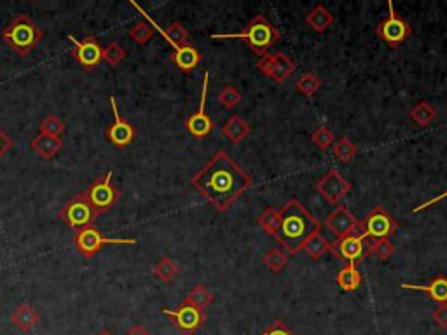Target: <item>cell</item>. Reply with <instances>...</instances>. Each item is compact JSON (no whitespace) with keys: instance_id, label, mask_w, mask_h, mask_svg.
Returning <instances> with one entry per match:
<instances>
[{"instance_id":"cell-43","label":"cell","mask_w":447,"mask_h":335,"mask_svg":"<svg viewBox=\"0 0 447 335\" xmlns=\"http://www.w3.org/2000/svg\"><path fill=\"white\" fill-rule=\"evenodd\" d=\"M126 335H152L151 332H149L147 329H145L144 325H133L132 329L126 332Z\"/></svg>"},{"instance_id":"cell-8","label":"cell","mask_w":447,"mask_h":335,"mask_svg":"<svg viewBox=\"0 0 447 335\" xmlns=\"http://www.w3.org/2000/svg\"><path fill=\"white\" fill-rule=\"evenodd\" d=\"M112 171L105 175V177H100L89 185V189L86 191V196H88L89 204L93 206L95 213L98 215H105L107 211L114 206L115 203L119 201L121 197V192L115 189V185L112 184Z\"/></svg>"},{"instance_id":"cell-44","label":"cell","mask_w":447,"mask_h":335,"mask_svg":"<svg viewBox=\"0 0 447 335\" xmlns=\"http://www.w3.org/2000/svg\"><path fill=\"white\" fill-rule=\"evenodd\" d=\"M98 335H115V334H114V332H110V330H107V329H103V330H102V332H100Z\"/></svg>"},{"instance_id":"cell-27","label":"cell","mask_w":447,"mask_h":335,"mask_svg":"<svg viewBox=\"0 0 447 335\" xmlns=\"http://www.w3.org/2000/svg\"><path fill=\"white\" fill-rule=\"evenodd\" d=\"M211 302H214V293L203 285H196L195 288L187 293V297H185V304H191V306L201 309V311H204V307L210 306Z\"/></svg>"},{"instance_id":"cell-41","label":"cell","mask_w":447,"mask_h":335,"mask_svg":"<svg viewBox=\"0 0 447 335\" xmlns=\"http://www.w3.org/2000/svg\"><path fill=\"white\" fill-rule=\"evenodd\" d=\"M14 145V141L9 139V136L6 135V133L2 131V129H0V159L4 158V155L7 154V151H9L11 147H13Z\"/></svg>"},{"instance_id":"cell-25","label":"cell","mask_w":447,"mask_h":335,"mask_svg":"<svg viewBox=\"0 0 447 335\" xmlns=\"http://www.w3.org/2000/svg\"><path fill=\"white\" fill-rule=\"evenodd\" d=\"M337 285L341 286L344 292H355L360 285H362V274L356 269L355 264H346L337 274Z\"/></svg>"},{"instance_id":"cell-7","label":"cell","mask_w":447,"mask_h":335,"mask_svg":"<svg viewBox=\"0 0 447 335\" xmlns=\"http://www.w3.org/2000/svg\"><path fill=\"white\" fill-rule=\"evenodd\" d=\"M58 217L59 221L65 222L70 229H74L77 233V230L91 225L93 221H95L98 215L95 213L93 206L89 204L86 192H79V194L74 196L72 199L58 211Z\"/></svg>"},{"instance_id":"cell-28","label":"cell","mask_w":447,"mask_h":335,"mask_svg":"<svg viewBox=\"0 0 447 335\" xmlns=\"http://www.w3.org/2000/svg\"><path fill=\"white\" fill-rule=\"evenodd\" d=\"M259 225L262 227L269 236L277 237V234L279 233V227H281V215H279V211L274 210V208H266V210L260 213Z\"/></svg>"},{"instance_id":"cell-11","label":"cell","mask_w":447,"mask_h":335,"mask_svg":"<svg viewBox=\"0 0 447 335\" xmlns=\"http://www.w3.org/2000/svg\"><path fill=\"white\" fill-rule=\"evenodd\" d=\"M66 39L74 42L72 56L77 59L84 70H93L96 65L103 61V47L96 40V37L88 35L84 40H77L74 35H69Z\"/></svg>"},{"instance_id":"cell-15","label":"cell","mask_w":447,"mask_h":335,"mask_svg":"<svg viewBox=\"0 0 447 335\" xmlns=\"http://www.w3.org/2000/svg\"><path fill=\"white\" fill-rule=\"evenodd\" d=\"M208 81H210V74H204V79H203V89H201V102H199V109L191 117L185 121V129L191 133L192 136L196 139H204L211 133L214 129V122L211 119L208 117L207 114V98H208Z\"/></svg>"},{"instance_id":"cell-39","label":"cell","mask_w":447,"mask_h":335,"mask_svg":"<svg viewBox=\"0 0 447 335\" xmlns=\"http://www.w3.org/2000/svg\"><path fill=\"white\" fill-rule=\"evenodd\" d=\"M260 335H294V332L281 322V319H277V322L271 323Z\"/></svg>"},{"instance_id":"cell-12","label":"cell","mask_w":447,"mask_h":335,"mask_svg":"<svg viewBox=\"0 0 447 335\" xmlns=\"http://www.w3.org/2000/svg\"><path fill=\"white\" fill-rule=\"evenodd\" d=\"M163 315L170 316L173 325L177 327L184 335H192L199 327H203L207 315L201 309H196L191 304H182L175 311L171 309H163Z\"/></svg>"},{"instance_id":"cell-23","label":"cell","mask_w":447,"mask_h":335,"mask_svg":"<svg viewBox=\"0 0 447 335\" xmlns=\"http://www.w3.org/2000/svg\"><path fill=\"white\" fill-rule=\"evenodd\" d=\"M334 23V16L332 13H330L329 9H327L325 6H316L315 9L311 11V13L306 16V25L311 30H315V32L318 33H323L325 30H329L330 27H332Z\"/></svg>"},{"instance_id":"cell-17","label":"cell","mask_w":447,"mask_h":335,"mask_svg":"<svg viewBox=\"0 0 447 335\" xmlns=\"http://www.w3.org/2000/svg\"><path fill=\"white\" fill-rule=\"evenodd\" d=\"M325 227L332 230L337 237H344L348 234L364 233V225L346 206H337L329 217L325 218Z\"/></svg>"},{"instance_id":"cell-2","label":"cell","mask_w":447,"mask_h":335,"mask_svg":"<svg viewBox=\"0 0 447 335\" xmlns=\"http://www.w3.org/2000/svg\"><path fill=\"white\" fill-rule=\"evenodd\" d=\"M279 215H281V227L277 234V241L290 255L299 253L304 241L313 233H318L322 229V223L296 199L289 201L279 210Z\"/></svg>"},{"instance_id":"cell-26","label":"cell","mask_w":447,"mask_h":335,"mask_svg":"<svg viewBox=\"0 0 447 335\" xmlns=\"http://www.w3.org/2000/svg\"><path fill=\"white\" fill-rule=\"evenodd\" d=\"M409 117L419 126V128H426L431 122L437 119V110L434 109V105H430L428 102H419L411 112H409Z\"/></svg>"},{"instance_id":"cell-38","label":"cell","mask_w":447,"mask_h":335,"mask_svg":"<svg viewBox=\"0 0 447 335\" xmlns=\"http://www.w3.org/2000/svg\"><path fill=\"white\" fill-rule=\"evenodd\" d=\"M124 58H126V51L122 49L117 42H112L105 47V49H103V61H107L112 66L119 65V63H121Z\"/></svg>"},{"instance_id":"cell-1","label":"cell","mask_w":447,"mask_h":335,"mask_svg":"<svg viewBox=\"0 0 447 335\" xmlns=\"http://www.w3.org/2000/svg\"><path fill=\"white\" fill-rule=\"evenodd\" d=\"M191 185L215 210L224 213L250 187L252 178L226 152L219 151L192 177Z\"/></svg>"},{"instance_id":"cell-3","label":"cell","mask_w":447,"mask_h":335,"mask_svg":"<svg viewBox=\"0 0 447 335\" xmlns=\"http://www.w3.org/2000/svg\"><path fill=\"white\" fill-rule=\"evenodd\" d=\"M211 39L224 40V39H243L250 46V49L255 54L264 56L273 44L279 40L278 28L267 20L264 14H257L255 18L247 25L241 32L238 33H214Z\"/></svg>"},{"instance_id":"cell-19","label":"cell","mask_w":447,"mask_h":335,"mask_svg":"<svg viewBox=\"0 0 447 335\" xmlns=\"http://www.w3.org/2000/svg\"><path fill=\"white\" fill-rule=\"evenodd\" d=\"M11 322H13V325L16 327V329H20L21 332H30V330H33L39 325L40 316L32 306L21 304V306H18L16 311L11 315Z\"/></svg>"},{"instance_id":"cell-21","label":"cell","mask_w":447,"mask_h":335,"mask_svg":"<svg viewBox=\"0 0 447 335\" xmlns=\"http://www.w3.org/2000/svg\"><path fill=\"white\" fill-rule=\"evenodd\" d=\"M330 250H332V245H330L329 241L320 234V230L318 233H313L311 236L304 241L303 247H301V252L306 253L309 259H313V260H320L323 255H325V253H329Z\"/></svg>"},{"instance_id":"cell-30","label":"cell","mask_w":447,"mask_h":335,"mask_svg":"<svg viewBox=\"0 0 447 335\" xmlns=\"http://www.w3.org/2000/svg\"><path fill=\"white\" fill-rule=\"evenodd\" d=\"M296 88H297V91L301 93V95L308 96V98H313V96H315V93L318 91L320 88H322V81H320L318 77L315 76V74L306 72V74H303L299 79H297Z\"/></svg>"},{"instance_id":"cell-36","label":"cell","mask_w":447,"mask_h":335,"mask_svg":"<svg viewBox=\"0 0 447 335\" xmlns=\"http://www.w3.org/2000/svg\"><path fill=\"white\" fill-rule=\"evenodd\" d=\"M152 35H154V30H152L151 25L144 23V21H140V23H137L135 27L129 30V37H132L137 44H140V46L147 44L149 40L152 39Z\"/></svg>"},{"instance_id":"cell-22","label":"cell","mask_w":447,"mask_h":335,"mask_svg":"<svg viewBox=\"0 0 447 335\" xmlns=\"http://www.w3.org/2000/svg\"><path fill=\"white\" fill-rule=\"evenodd\" d=\"M32 148L40 155L42 159H53L63 147V141L59 139H53V136L47 135H37L35 139L32 140Z\"/></svg>"},{"instance_id":"cell-29","label":"cell","mask_w":447,"mask_h":335,"mask_svg":"<svg viewBox=\"0 0 447 335\" xmlns=\"http://www.w3.org/2000/svg\"><path fill=\"white\" fill-rule=\"evenodd\" d=\"M152 273H154L156 278L161 279L163 283H171L173 281V278L178 274V266H177V262H173V260L165 257V259H161L158 264H156Z\"/></svg>"},{"instance_id":"cell-33","label":"cell","mask_w":447,"mask_h":335,"mask_svg":"<svg viewBox=\"0 0 447 335\" xmlns=\"http://www.w3.org/2000/svg\"><path fill=\"white\" fill-rule=\"evenodd\" d=\"M39 129H40V135L59 139V135L65 131V122H63L62 119L56 117V115H47V117H44V121L40 122Z\"/></svg>"},{"instance_id":"cell-14","label":"cell","mask_w":447,"mask_h":335,"mask_svg":"<svg viewBox=\"0 0 447 335\" xmlns=\"http://www.w3.org/2000/svg\"><path fill=\"white\" fill-rule=\"evenodd\" d=\"M316 191L323 196V199L329 201L330 204H337L342 197L352 191V184L335 168H330L318 180Z\"/></svg>"},{"instance_id":"cell-34","label":"cell","mask_w":447,"mask_h":335,"mask_svg":"<svg viewBox=\"0 0 447 335\" xmlns=\"http://www.w3.org/2000/svg\"><path fill=\"white\" fill-rule=\"evenodd\" d=\"M241 98H243V96H241V93L238 91V88H234V86H226V88L219 93V102H221L222 107H226V109L229 110L240 105Z\"/></svg>"},{"instance_id":"cell-18","label":"cell","mask_w":447,"mask_h":335,"mask_svg":"<svg viewBox=\"0 0 447 335\" xmlns=\"http://www.w3.org/2000/svg\"><path fill=\"white\" fill-rule=\"evenodd\" d=\"M402 288L405 290H419V292H426L435 302L439 304H447V278L446 276H437L431 279V283L428 285H411V283H404Z\"/></svg>"},{"instance_id":"cell-31","label":"cell","mask_w":447,"mask_h":335,"mask_svg":"<svg viewBox=\"0 0 447 335\" xmlns=\"http://www.w3.org/2000/svg\"><path fill=\"white\" fill-rule=\"evenodd\" d=\"M286 262H289V255L283 250H279V248H271V250L264 255V264H266L267 269H269L271 273H279V271H283Z\"/></svg>"},{"instance_id":"cell-24","label":"cell","mask_w":447,"mask_h":335,"mask_svg":"<svg viewBox=\"0 0 447 335\" xmlns=\"http://www.w3.org/2000/svg\"><path fill=\"white\" fill-rule=\"evenodd\" d=\"M171 59H173V63L182 70V72L189 74L196 69L197 63H199V59H201V56H199V51H197L196 47L187 46V47H182L180 51H177V53L171 54Z\"/></svg>"},{"instance_id":"cell-35","label":"cell","mask_w":447,"mask_h":335,"mask_svg":"<svg viewBox=\"0 0 447 335\" xmlns=\"http://www.w3.org/2000/svg\"><path fill=\"white\" fill-rule=\"evenodd\" d=\"M311 140H313V143H315L316 147L320 148V151H327V148H330L334 145L335 136L329 128H325V126H320V128L316 129L315 133H313Z\"/></svg>"},{"instance_id":"cell-5","label":"cell","mask_w":447,"mask_h":335,"mask_svg":"<svg viewBox=\"0 0 447 335\" xmlns=\"http://www.w3.org/2000/svg\"><path fill=\"white\" fill-rule=\"evenodd\" d=\"M105 245H137V240H129V237H107L93 223L84 227V229L77 230L76 236H74V247L86 259L95 257Z\"/></svg>"},{"instance_id":"cell-20","label":"cell","mask_w":447,"mask_h":335,"mask_svg":"<svg viewBox=\"0 0 447 335\" xmlns=\"http://www.w3.org/2000/svg\"><path fill=\"white\" fill-rule=\"evenodd\" d=\"M222 133L227 140H231L233 143H240L250 135V126L240 117V115H233L231 119H227L226 124L222 126Z\"/></svg>"},{"instance_id":"cell-9","label":"cell","mask_w":447,"mask_h":335,"mask_svg":"<svg viewBox=\"0 0 447 335\" xmlns=\"http://www.w3.org/2000/svg\"><path fill=\"white\" fill-rule=\"evenodd\" d=\"M368 237L364 233H355L348 234L344 237H339L337 241L332 245V252L337 259L348 260L349 264H359L362 262L365 257L371 253V241H367Z\"/></svg>"},{"instance_id":"cell-40","label":"cell","mask_w":447,"mask_h":335,"mask_svg":"<svg viewBox=\"0 0 447 335\" xmlns=\"http://www.w3.org/2000/svg\"><path fill=\"white\" fill-rule=\"evenodd\" d=\"M434 322L441 327L442 330H447V304H441L434 311Z\"/></svg>"},{"instance_id":"cell-37","label":"cell","mask_w":447,"mask_h":335,"mask_svg":"<svg viewBox=\"0 0 447 335\" xmlns=\"http://www.w3.org/2000/svg\"><path fill=\"white\" fill-rule=\"evenodd\" d=\"M371 253H374L376 257H379L381 260H388L395 253V247L390 240H374L371 241Z\"/></svg>"},{"instance_id":"cell-4","label":"cell","mask_w":447,"mask_h":335,"mask_svg":"<svg viewBox=\"0 0 447 335\" xmlns=\"http://www.w3.org/2000/svg\"><path fill=\"white\" fill-rule=\"evenodd\" d=\"M2 39L7 46L20 56H27L42 39V30L37 27L27 16H18L13 23L2 32Z\"/></svg>"},{"instance_id":"cell-6","label":"cell","mask_w":447,"mask_h":335,"mask_svg":"<svg viewBox=\"0 0 447 335\" xmlns=\"http://www.w3.org/2000/svg\"><path fill=\"white\" fill-rule=\"evenodd\" d=\"M376 33H378V37L386 44V46L391 47V49H397L398 46H402V44L405 42V39L411 37L412 28L409 27L407 21L395 11L393 2L388 0V16L378 25Z\"/></svg>"},{"instance_id":"cell-42","label":"cell","mask_w":447,"mask_h":335,"mask_svg":"<svg viewBox=\"0 0 447 335\" xmlns=\"http://www.w3.org/2000/svg\"><path fill=\"white\" fill-rule=\"evenodd\" d=\"M447 197V191L444 192V194H441V196H435L434 199H430V201H426V203H423V204H419V206H416L414 210H412V213H419V211H423V210H426V208H430L431 204H435V203H439V201H442V199H446Z\"/></svg>"},{"instance_id":"cell-13","label":"cell","mask_w":447,"mask_h":335,"mask_svg":"<svg viewBox=\"0 0 447 335\" xmlns=\"http://www.w3.org/2000/svg\"><path fill=\"white\" fill-rule=\"evenodd\" d=\"M257 69L264 74V76L271 77L277 83H285L289 77H292L296 74V65H294L292 59L283 53H274V54H264L262 58L257 61Z\"/></svg>"},{"instance_id":"cell-10","label":"cell","mask_w":447,"mask_h":335,"mask_svg":"<svg viewBox=\"0 0 447 335\" xmlns=\"http://www.w3.org/2000/svg\"><path fill=\"white\" fill-rule=\"evenodd\" d=\"M364 225V234L367 237H371V241L374 240H388L390 236H393L398 230V222L388 213L385 206H374L371 210V213L367 215V218L362 222Z\"/></svg>"},{"instance_id":"cell-32","label":"cell","mask_w":447,"mask_h":335,"mask_svg":"<svg viewBox=\"0 0 447 335\" xmlns=\"http://www.w3.org/2000/svg\"><path fill=\"white\" fill-rule=\"evenodd\" d=\"M332 152H334V155L337 161L349 163L353 158H355L356 147H355V143H353V141L348 139V136H344V139H341L337 141V143L334 145Z\"/></svg>"},{"instance_id":"cell-16","label":"cell","mask_w":447,"mask_h":335,"mask_svg":"<svg viewBox=\"0 0 447 335\" xmlns=\"http://www.w3.org/2000/svg\"><path fill=\"white\" fill-rule=\"evenodd\" d=\"M109 103L112 107V114H114V122H112L109 128H107L105 136H107V140L114 145V147L126 148L129 143H132L133 139H135V128L119 115L115 96H112V95L109 96Z\"/></svg>"}]
</instances>
